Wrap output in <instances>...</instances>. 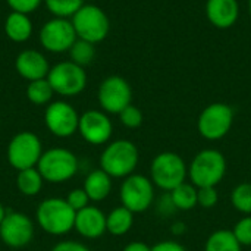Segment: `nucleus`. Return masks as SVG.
<instances>
[{
  "mask_svg": "<svg viewBox=\"0 0 251 251\" xmlns=\"http://www.w3.org/2000/svg\"><path fill=\"white\" fill-rule=\"evenodd\" d=\"M140 162V151L129 140L109 143L100 156V169L112 178H126L135 174Z\"/></svg>",
  "mask_w": 251,
  "mask_h": 251,
  "instance_id": "obj_2",
  "label": "nucleus"
},
{
  "mask_svg": "<svg viewBox=\"0 0 251 251\" xmlns=\"http://www.w3.org/2000/svg\"><path fill=\"white\" fill-rule=\"evenodd\" d=\"M15 69L19 76H22L24 79L31 82V81L47 78L50 65L41 51L34 50V49H26V50H22L16 56Z\"/></svg>",
  "mask_w": 251,
  "mask_h": 251,
  "instance_id": "obj_16",
  "label": "nucleus"
},
{
  "mask_svg": "<svg viewBox=\"0 0 251 251\" xmlns=\"http://www.w3.org/2000/svg\"><path fill=\"white\" fill-rule=\"evenodd\" d=\"M65 200L68 201V204H69L75 212H79V210H82L84 207L90 206L88 203L91 201L90 197L87 196V193H85L84 188H74L72 191H69V194L66 196Z\"/></svg>",
  "mask_w": 251,
  "mask_h": 251,
  "instance_id": "obj_32",
  "label": "nucleus"
},
{
  "mask_svg": "<svg viewBox=\"0 0 251 251\" xmlns=\"http://www.w3.org/2000/svg\"><path fill=\"white\" fill-rule=\"evenodd\" d=\"M228 163L222 151L204 149L199 151L188 165V179L197 188L218 187L226 175Z\"/></svg>",
  "mask_w": 251,
  "mask_h": 251,
  "instance_id": "obj_1",
  "label": "nucleus"
},
{
  "mask_svg": "<svg viewBox=\"0 0 251 251\" xmlns=\"http://www.w3.org/2000/svg\"><path fill=\"white\" fill-rule=\"evenodd\" d=\"M76 34L74 25L69 19L53 18L47 21L38 34L40 44L44 50L50 53H65L69 51L76 41Z\"/></svg>",
  "mask_w": 251,
  "mask_h": 251,
  "instance_id": "obj_12",
  "label": "nucleus"
},
{
  "mask_svg": "<svg viewBox=\"0 0 251 251\" xmlns=\"http://www.w3.org/2000/svg\"><path fill=\"white\" fill-rule=\"evenodd\" d=\"M34 237V224L25 213L9 212L0 225L1 241L12 249H21L31 243Z\"/></svg>",
  "mask_w": 251,
  "mask_h": 251,
  "instance_id": "obj_15",
  "label": "nucleus"
},
{
  "mask_svg": "<svg viewBox=\"0 0 251 251\" xmlns=\"http://www.w3.org/2000/svg\"><path fill=\"white\" fill-rule=\"evenodd\" d=\"M206 16L209 22L216 28H231L240 18L238 0H207Z\"/></svg>",
  "mask_w": 251,
  "mask_h": 251,
  "instance_id": "obj_18",
  "label": "nucleus"
},
{
  "mask_svg": "<svg viewBox=\"0 0 251 251\" xmlns=\"http://www.w3.org/2000/svg\"><path fill=\"white\" fill-rule=\"evenodd\" d=\"M78 132L91 146L107 144L113 134V124L103 110H87L79 115Z\"/></svg>",
  "mask_w": 251,
  "mask_h": 251,
  "instance_id": "obj_14",
  "label": "nucleus"
},
{
  "mask_svg": "<svg viewBox=\"0 0 251 251\" xmlns=\"http://www.w3.org/2000/svg\"><path fill=\"white\" fill-rule=\"evenodd\" d=\"M234 109L226 103H212L206 106L197 119V131L207 141H219L225 138L234 125Z\"/></svg>",
  "mask_w": 251,
  "mask_h": 251,
  "instance_id": "obj_7",
  "label": "nucleus"
},
{
  "mask_svg": "<svg viewBox=\"0 0 251 251\" xmlns=\"http://www.w3.org/2000/svg\"><path fill=\"white\" fill-rule=\"evenodd\" d=\"M6 3L9 4V7L13 12H21V13L29 15L40 7L43 0H6Z\"/></svg>",
  "mask_w": 251,
  "mask_h": 251,
  "instance_id": "obj_33",
  "label": "nucleus"
},
{
  "mask_svg": "<svg viewBox=\"0 0 251 251\" xmlns=\"http://www.w3.org/2000/svg\"><path fill=\"white\" fill-rule=\"evenodd\" d=\"M74 229L84 238H100L106 229V215L96 206H87L75 215Z\"/></svg>",
  "mask_w": 251,
  "mask_h": 251,
  "instance_id": "obj_17",
  "label": "nucleus"
},
{
  "mask_svg": "<svg viewBox=\"0 0 251 251\" xmlns=\"http://www.w3.org/2000/svg\"><path fill=\"white\" fill-rule=\"evenodd\" d=\"M78 159L71 150L56 147L43 151L37 169L44 181L50 184H62L69 181L78 172Z\"/></svg>",
  "mask_w": 251,
  "mask_h": 251,
  "instance_id": "obj_5",
  "label": "nucleus"
},
{
  "mask_svg": "<svg viewBox=\"0 0 251 251\" xmlns=\"http://www.w3.org/2000/svg\"><path fill=\"white\" fill-rule=\"evenodd\" d=\"M234 237L243 247H250L251 246V215H247L241 218L232 229Z\"/></svg>",
  "mask_w": 251,
  "mask_h": 251,
  "instance_id": "obj_30",
  "label": "nucleus"
},
{
  "mask_svg": "<svg viewBox=\"0 0 251 251\" xmlns=\"http://www.w3.org/2000/svg\"><path fill=\"white\" fill-rule=\"evenodd\" d=\"M44 3L54 18L62 19L72 18L84 6V0H44Z\"/></svg>",
  "mask_w": 251,
  "mask_h": 251,
  "instance_id": "obj_26",
  "label": "nucleus"
},
{
  "mask_svg": "<svg viewBox=\"0 0 251 251\" xmlns=\"http://www.w3.org/2000/svg\"><path fill=\"white\" fill-rule=\"evenodd\" d=\"M4 216H6V210H4L3 204L0 203V225H1V222H3V219H4Z\"/></svg>",
  "mask_w": 251,
  "mask_h": 251,
  "instance_id": "obj_39",
  "label": "nucleus"
},
{
  "mask_svg": "<svg viewBox=\"0 0 251 251\" xmlns=\"http://www.w3.org/2000/svg\"><path fill=\"white\" fill-rule=\"evenodd\" d=\"M71 22L76 37L93 44L101 43L110 31L109 16L96 4H84L71 18Z\"/></svg>",
  "mask_w": 251,
  "mask_h": 251,
  "instance_id": "obj_6",
  "label": "nucleus"
},
{
  "mask_svg": "<svg viewBox=\"0 0 251 251\" xmlns=\"http://www.w3.org/2000/svg\"><path fill=\"white\" fill-rule=\"evenodd\" d=\"M99 104L103 112L119 115L132 101V88L129 82L119 76L110 75L104 78L97 91Z\"/></svg>",
  "mask_w": 251,
  "mask_h": 251,
  "instance_id": "obj_11",
  "label": "nucleus"
},
{
  "mask_svg": "<svg viewBox=\"0 0 251 251\" xmlns=\"http://www.w3.org/2000/svg\"><path fill=\"white\" fill-rule=\"evenodd\" d=\"M156 187L151 179L141 174H132L124 178L119 188L121 204L135 213L149 210L156 199Z\"/></svg>",
  "mask_w": 251,
  "mask_h": 251,
  "instance_id": "obj_8",
  "label": "nucleus"
},
{
  "mask_svg": "<svg viewBox=\"0 0 251 251\" xmlns=\"http://www.w3.org/2000/svg\"><path fill=\"white\" fill-rule=\"evenodd\" d=\"M43 182H44V178L41 176L37 168L19 171L16 176V187L19 193L26 197L37 196L43 188Z\"/></svg>",
  "mask_w": 251,
  "mask_h": 251,
  "instance_id": "obj_24",
  "label": "nucleus"
},
{
  "mask_svg": "<svg viewBox=\"0 0 251 251\" xmlns=\"http://www.w3.org/2000/svg\"><path fill=\"white\" fill-rule=\"evenodd\" d=\"M47 81L50 82L54 94L62 97H75L87 87V72L82 66L63 60L50 68Z\"/></svg>",
  "mask_w": 251,
  "mask_h": 251,
  "instance_id": "obj_9",
  "label": "nucleus"
},
{
  "mask_svg": "<svg viewBox=\"0 0 251 251\" xmlns=\"http://www.w3.org/2000/svg\"><path fill=\"white\" fill-rule=\"evenodd\" d=\"M76 212L65 199H46L37 207V224L50 235H65L74 229Z\"/></svg>",
  "mask_w": 251,
  "mask_h": 251,
  "instance_id": "obj_4",
  "label": "nucleus"
},
{
  "mask_svg": "<svg viewBox=\"0 0 251 251\" xmlns=\"http://www.w3.org/2000/svg\"><path fill=\"white\" fill-rule=\"evenodd\" d=\"M82 188L91 201H103L112 193V176L107 175L103 169L91 171L87 175Z\"/></svg>",
  "mask_w": 251,
  "mask_h": 251,
  "instance_id": "obj_20",
  "label": "nucleus"
},
{
  "mask_svg": "<svg viewBox=\"0 0 251 251\" xmlns=\"http://www.w3.org/2000/svg\"><path fill=\"white\" fill-rule=\"evenodd\" d=\"M53 94H54V91H53L50 82L47 81V78L28 82V87H26V99L32 104H35V106L50 104L51 103V99H53Z\"/></svg>",
  "mask_w": 251,
  "mask_h": 251,
  "instance_id": "obj_25",
  "label": "nucleus"
},
{
  "mask_svg": "<svg viewBox=\"0 0 251 251\" xmlns=\"http://www.w3.org/2000/svg\"><path fill=\"white\" fill-rule=\"evenodd\" d=\"M119 121L125 128L129 129H137L143 125L144 121V115L141 112L140 107L134 106L132 103L129 106H126L121 113H119Z\"/></svg>",
  "mask_w": 251,
  "mask_h": 251,
  "instance_id": "obj_29",
  "label": "nucleus"
},
{
  "mask_svg": "<svg viewBox=\"0 0 251 251\" xmlns=\"http://www.w3.org/2000/svg\"><path fill=\"white\" fill-rule=\"evenodd\" d=\"M219 203V193L216 187L197 188V206L203 209H213Z\"/></svg>",
  "mask_w": 251,
  "mask_h": 251,
  "instance_id": "obj_31",
  "label": "nucleus"
},
{
  "mask_svg": "<svg viewBox=\"0 0 251 251\" xmlns=\"http://www.w3.org/2000/svg\"><path fill=\"white\" fill-rule=\"evenodd\" d=\"M122 251H151V247L143 241H132V243L126 244Z\"/></svg>",
  "mask_w": 251,
  "mask_h": 251,
  "instance_id": "obj_37",
  "label": "nucleus"
},
{
  "mask_svg": "<svg viewBox=\"0 0 251 251\" xmlns=\"http://www.w3.org/2000/svg\"><path fill=\"white\" fill-rule=\"evenodd\" d=\"M69 60L79 65V66H87L90 65L94 57H96V44L88 43L85 40H79L76 38V41L74 43V46L69 50Z\"/></svg>",
  "mask_w": 251,
  "mask_h": 251,
  "instance_id": "obj_27",
  "label": "nucleus"
},
{
  "mask_svg": "<svg viewBox=\"0 0 251 251\" xmlns=\"http://www.w3.org/2000/svg\"><path fill=\"white\" fill-rule=\"evenodd\" d=\"M249 12H250V16H251V0H249Z\"/></svg>",
  "mask_w": 251,
  "mask_h": 251,
  "instance_id": "obj_40",
  "label": "nucleus"
},
{
  "mask_svg": "<svg viewBox=\"0 0 251 251\" xmlns=\"http://www.w3.org/2000/svg\"><path fill=\"white\" fill-rule=\"evenodd\" d=\"M51 251H91L85 244L78 241H60L57 243Z\"/></svg>",
  "mask_w": 251,
  "mask_h": 251,
  "instance_id": "obj_35",
  "label": "nucleus"
},
{
  "mask_svg": "<svg viewBox=\"0 0 251 251\" xmlns=\"http://www.w3.org/2000/svg\"><path fill=\"white\" fill-rule=\"evenodd\" d=\"M157 210H159L163 216H168V215H171V213H174V212H178V210L175 209V206H174L172 200H171L169 193H166V196H163V197L159 200Z\"/></svg>",
  "mask_w": 251,
  "mask_h": 251,
  "instance_id": "obj_36",
  "label": "nucleus"
},
{
  "mask_svg": "<svg viewBox=\"0 0 251 251\" xmlns=\"http://www.w3.org/2000/svg\"><path fill=\"white\" fill-rule=\"evenodd\" d=\"M169 196L176 210L188 212L197 207V187L188 181L174 188Z\"/></svg>",
  "mask_w": 251,
  "mask_h": 251,
  "instance_id": "obj_22",
  "label": "nucleus"
},
{
  "mask_svg": "<svg viewBox=\"0 0 251 251\" xmlns=\"http://www.w3.org/2000/svg\"><path fill=\"white\" fill-rule=\"evenodd\" d=\"M204 251H243V246L237 241L232 231L218 229L207 237Z\"/></svg>",
  "mask_w": 251,
  "mask_h": 251,
  "instance_id": "obj_23",
  "label": "nucleus"
},
{
  "mask_svg": "<svg viewBox=\"0 0 251 251\" xmlns=\"http://www.w3.org/2000/svg\"><path fill=\"white\" fill-rule=\"evenodd\" d=\"M34 31L29 15L21 12H10L4 19V34L13 43H25L31 38Z\"/></svg>",
  "mask_w": 251,
  "mask_h": 251,
  "instance_id": "obj_19",
  "label": "nucleus"
},
{
  "mask_svg": "<svg viewBox=\"0 0 251 251\" xmlns=\"http://www.w3.org/2000/svg\"><path fill=\"white\" fill-rule=\"evenodd\" d=\"M151 251H188L181 243L175 240H163L151 247Z\"/></svg>",
  "mask_w": 251,
  "mask_h": 251,
  "instance_id": "obj_34",
  "label": "nucleus"
},
{
  "mask_svg": "<svg viewBox=\"0 0 251 251\" xmlns=\"http://www.w3.org/2000/svg\"><path fill=\"white\" fill-rule=\"evenodd\" d=\"M232 207L244 216L251 215V182L238 184L231 193Z\"/></svg>",
  "mask_w": 251,
  "mask_h": 251,
  "instance_id": "obj_28",
  "label": "nucleus"
},
{
  "mask_svg": "<svg viewBox=\"0 0 251 251\" xmlns=\"http://www.w3.org/2000/svg\"><path fill=\"white\" fill-rule=\"evenodd\" d=\"M43 154L41 140L29 131H22L13 135L7 144V160L13 169L24 171L35 168Z\"/></svg>",
  "mask_w": 251,
  "mask_h": 251,
  "instance_id": "obj_10",
  "label": "nucleus"
},
{
  "mask_svg": "<svg viewBox=\"0 0 251 251\" xmlns=\"http://www.w3.org/2000/svg\"><path fill=\"white\" fill-rule=\"evenodd\" d=\"M44 124L54 137L68 138L78 131L79 115L68 101L57 100L47 106L44 112Z\"/></svg>",
  "mask_w": 251,
  "mask_h": 251,
  "instance_id": "obj_13",
  "label": "nucleus"
},
{
  "mask_svg": "<svg viewBox=\"0 0 251 251\" xmlns=\"http://www.w3.org/2000/svg\"><path fill=\"white\" fill-rule=\"evenodd\" d=\"M134 225V213L124 207H115L109 215H106V229L115 237H122L131 231Z\"/></svg>",
  "mask_w": 251,
  "mask_h": 251,
  "instance_id": "obj_21",
  "label": "nucleus"
},
{
  "mask_svg": "<svg viewBox=\"0 0 251 251\" xmlns=\"http://www.w3.org/2000/svg\"><path fill=\"white\" fill-rule=\"evenodd\" d=\"M188 178V165L175 151H162L150 163V179L156 188L171 193Z\"/></svg>",
  "mask_w": 251,
  "mask_h": 251,
  "instance_id": "obj_3",
  "label": "nucleus"
},
{
  "mask_svg": "<svg viewBox=\"0 0 251 251\" xmlns=\"http://www.w3.org/2000/svg\"><path fill=\"white\" fill-rule=\"evenodd\" d=\"M171 231H172L174 235H178V237H179V235H182V234L187 231V226H185L184 222H175V224L172 225V229H171Z\"/></svg>",
  "mask_w": 251,
  "mask_h": 251,
  "instance_id": "obj_38",
  "label": "nucleus"
}]
</instances>
